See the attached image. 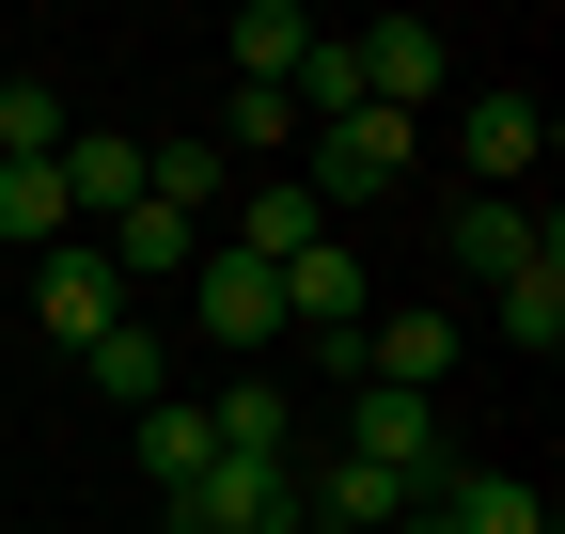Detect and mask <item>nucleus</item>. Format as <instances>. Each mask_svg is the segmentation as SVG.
Masks as SVG:
<instances>
[{
    "mask_svg": "<svg viewBox=\"0 0 565 534\" xmlns=\"http://www.w3.org/2000/svg\"><path fill=\"white\" fill-rule=\"evenodd\" d=\"M408 173H424L408 110H345V126L299 142V189H315V205H377V189H408Z\"/></svg>",
    "mask_w": 565,
    "mask_h": 534,
    "instance_id": "nucleus-1",
    "label": "nucleus"
},
{
    "mask_svg": "<svg viewBox=\"0 0 565 534\" xmlns=\"http://www.w3.org/2000/svg\"><path fill=\"white\" fill-rule=\"evenodd\" d=\"M173 534H299V456H204L173 488Z\"/></svg>",
    "mask_w": 565,
    "mask_h": 534,
    "instance_id": "nucleus-2",
    "label": "nucleus"
},
{
    "mask_svg": "<svg viewBox=\"0 0 565 534\" xmlns=\"http://www.w3.org/2000/svg\"><path fill=\"white\" fill-rule=\"evenodd\" d=\"M330 456H362V472H393V488L424 503V488L456 472V440H440V393H377V377H362V409H345V440H330Z\"/></svg>",
    "mask_w": 565,
    "mask_h": 534,
    "instance_id": "nucleus-3",
    "label": "nucleus"
},
{
    "mask_svg": "<svg viewBox=\"0 0 565 534\" xmlns=\"http://www.w3.org/2000/svg\"><path fill=\"white\" fill-rule=\"evenodd\" d=\"M345 346H362V377H377V393H440V377L471 362V330H456L440 299H393V314H362V330H345Z\"/></svg>",
    "mask_w": 565,
    "mask_h": 534,
    "instance_id": "nucleus-4",
    "label": "nucleus"
},
{
    "mask_svg": "<svg viewBox=\"0 0 565 534\" xmlns=\"http://www.w3.org/2000/svg\"><path fill=\"white\" fill-rule=\"evenodd\" d=\"M173 299L221 330V346H282V267H252V252H221V236H204V267H189Z\"/></svg>",
    "mask_w": 565,
    "mask_h": 534,
    "instance_id": "nucleus-5",
    "label": "nucleus"
},
{
    "mask_svg": "<svg viewBox=\"0 0 565 534\" xmlns=\"http://www.w3.org/2000/svg\"><path fill=\"white\" fill-rule=\"evenodd\" d=\"M315 236H330V205H315L299 173H236V205H221V252H252V267H299Z\"/></svg>",
    "mask_w": 565,
    "mask_h": 534,
    "instance_id": "nucleus-6",
    "label": "nucleus"
},
{
    "mask_svg": "<svg viewBox=\"0 0 565 534\" xmlns=\"http://www.w3.org/2000/svg\"><path fill=\"white\" fill-rule=\"evenodd\" d=\"M362 47V110H424V95H456V47L424 32V17H377V32H345Z\"/></svg>",
    "mask_w": 565,
    "mask_h": 534,
    "instance_id": "nucleus-7",
    "label": "nucleus"
},
{
    "mask_svg": "<svg viewBox=\"0 0 565 534\" xmlns=\"http://www.w3.org/2000/svg\"><path fill=\"white\" fill-rule=\"evenodd\" d=\"M32 267H47V299H32V314L63 330V346H95V330H126V314H141V299L110 284V252H95V236H63V252H32Z\"/></svg>",
    "mask_w": 565,
    "mask_h": 534,
    "instance_id": "nucleus-8",
    "label": "nucleus"
},
{
    "mask_svg": "<svg viewBox=\"0 0 565 534\" xmlns=\"http://www.w3.org/2000/svg\"><path fill=\"white\" fill-rule=\"evenodd\" d=\"M456 158H471V173H487V189H519V173H534V158H550V110H534V95H519V79H487V95H471V110H456Z\"/></svg>",
    "mask_w": 565,
    "mask_h": 534,
    "instance_id": "nucleus-9",
    "label": "nucleus"
},
{
    "mask_svg": "<svg viewBox=\"0 0 565 534\" xmlns=\"http://www.w3.org/2000/svg\"><path fill=\"white\" fill-rule=\"evenodd\" d=\"M487 330H503V346H534V362L565 346V236H550V221H534V252L503 267V284H487Z\"/></svg>",
    "mask_w": 565,
    "mask_h": 534,
    "instance_id": "nucleus-10",
    "label": "nucleus"
},
{
    "mask_svg": "<svg viewBox=\"0 0 565 534\" xmlns=\"http://www.w3.org/2000/svg\"><path fill=\"white\" fill-rule=\"evenodd\" d=\"M377 314V284H362V252H345V236H315L299 267H282V330H315V346H330V330H362Z\"/></svg>",
    "mask_w": 565,
    "mask_h": 534,
    "instance_id": "nucleus-11",
    "label": "nucleus"
},
{
    "mask_svg": "<svg viewBox=\"0 0 565 534\" xmlns=\"http://www.w3.org/2000/svg\"><path fill=\"white\" fill-rule=\"evenodd\" d=\"M47 173H63V205H79V236H110V221L141 205V142H126V126H79Z\"/></svg>",
    "mask_w": 565,
    "mask_h": 534,
    "instance_id": "nucleus-12",
    "label": "nucleus"
},
{
    "mask_svg": "<svg viewBox=\"0 0 565 534\" xmlns=\"http://www.w3.org/2000/svg\"><path fill=\"white\" fill-rule=\"evenodd\" d=\"M95 252H110V284L141 299V284H189V267H204V221H173V205H126Z\"/></svg>",
    "mask_w": 565,
    "mask_h": 534,
    "instance_id": "nucleus-13",
    "label": "nucleus"
},
{
    "mask_svg": "<svg viewBox=\"0 0 565 534\" xmlns=\"http://www.w3.org/2000/svg\"><path fill=\"white\" fill-rule=\"evenodd\" d=\"M424 503H440L456 534H550V503H534V472H487V456H456V472L424 488Z\"/></svg>",
    "mask_w": 565,
    "mask_h": 534,
    "instance_id": "nucleus-14",
    "label": "nucleus"
},
{
    "mask_svg": "<svg viewBox=\"0 0 565 534\" xmlns=\"http://www.w3.org/2000/svg\"><path fill=\"white\" fill-rule=\"evenodd\" d=\"M440 252H456V267H471V284H503V267H519V252H534V205H519V189H471V205H456V221H440Z\"/></svg>",
    "mask_w": 565,
    "mask_h": 534,
    "instance_id": "nucleus-15",
    "label": "nucleus"
},
{
    "mask_svg": "<svg viewBox=\"0 0 565 534\" xmlns=\"http://www.w3.org/2000/svg\"><path fill=\"white\" fill-rule=\"evenodd\" d=\"M221 47H236V79L282 95V79H299V47H315V17H299V0H236V32H221Z\"/></svg>",
    "mask_w": 565,
    "mask_h": 534,
    "instance_id": "nucleus-16",
    "label": "nucleus"
},
{
    "mask_svg": "<svg viewBox=\"0 0 565 534\" xmlns=\"http://www.w3.org/2000/svg\"><path fill=\"white\" fill-rule=\"evenodd\" d=\"M63 142H79V110H63L47 79H0V158H17V173H47Z\"/></svg>",
    "mask_w": 565,
    "mask_h": 534,
    "instance_id": "nucleus-17",
    "label": "nucleus"
},
{
    "mask_svg": "<svg viewBox=\"0 0 565 534\" xmlns=\"http://www.w3.org/2000/svg\"><path fill=\"white\" fill-rule=\"evenodd\" d=\"M79 377L110 393V409H158V393H173V377H158V330H141V314H126V330H95V346H79Z\"/></svg>",
    "mask_w": 565,
    "mask_h": 534,
    "instance_id": "nucleus-18",
    "label": "nucleus"
},
{
    "mask_svg": "<svg viewBox=\"0 0 565 534\" xmlns=\"http://www.w3.org/2000/svg\"><path fill=\"white\" fill-rule=\"evenodd\" d=\"M299 142H315V126L282 110L267 79H236V110H221V158H236V173H252V158H282V173H299Z\"/></svg>",
    "mask_w": 565,
    "mask_h": 534,
    "instance_id": "nucleus-19",
    "label": "nucleus"
},
{
    "mask_svg": "<svg viewBox=\"0 0 565 534\" xmlns=\"http://www.w3.org/2000/svg\"><path fill=\"white\" fill-rule=\"evenodd\" d=\"M0 236H17V252H63V236H79L63 173H17V158H0Z\"/></svg>",
    "mask_w": 565,
    "mask_h": 534,
    "instance_id": "nucleus-20",
    "label": "nucleus"
},
{
    "mask_svg": "<svg viewBox=\"0 0 565 534\" xmlns=\"http://www.w3.org/2000/svg\"><path fill=\"white\" fill-rule=\"evenodd\" d=\"M204 456H282V393H267V377H236L221 409H204Z\"/></svg>",
    "mask_w": 565,
    "mask_h": 534,
    "instance_id": "nucleus-21",
    "label": "nucleus"
},
{
    "mask_svg": "<svg viewBox=\"0 0 565 534\" xmlns=\"http://www.w3.org/2000/svg\"><path fill=\"white\" fill-rule=\"evenodd\" d=\"M141 472H158V503L204 472V409H173V393H158V409H141Z\"/></svg>",
    "mask_w": 565,
    "mask_h": 534,
    "instance_id": "nucleus-22",
    "label": "nucleus"
},
{
    "mask_svg": "<svg viewBox=\"0 0 565 534\" xmlns=\"http://www.w3.org/2000/svg\"><path fill=\"white\" fill-rule=\"evenodd\" d=\"M393 534H456V519H440V503H408V519H393Z\"/></svg>",
    "mask_w": 565,
    "mask_h": 534,
    "instance_id": "nucleus-23",
    "label": "nucleus"
},
{
    "mask_svg": "<svg viewBox=\"0 0 565 534\" xmlns=\"http://www.w3.org/2000/svg\"><path fill=\"white\" fill-rule=\"evenodd\" d=\"M299 534H330V519H299Z\"/></svg>",
    "mask_w": 565,
    "mask_h": 534,
    "instance_id": "nucleus-24",
    "label": "nucleus"
}]
</instances>
